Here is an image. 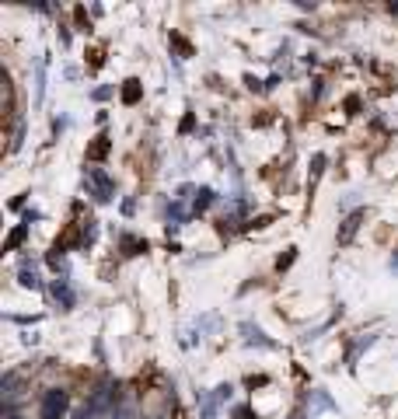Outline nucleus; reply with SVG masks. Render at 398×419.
Masks as SVG:
<instances>
[{"label":"nucleus","mask_w":398,"mask_h":419,"mask_svg":"<svg viewBox=\"0 0 398 419\" xmlns=\"http://www.w3.org/2000/svg\"><path fill=\"white\" fill-rule=\"evenodd\" d=\"M70 409V395L63 388H45L39 402V419H63Z\"/></svg>","instance_id":"f257e3e1"},{"label":"nucleus","mask_w":398,"mask_h":419,"mask_svg":"<svg viewBox=\"0 0 398 419\" xmlns=\"http://www.w3.org/2000/svg\"><path fill=\"white\" fill-rule=\"evenodd\" d=\"M84 182H91V189H95V200H98V203H109V200H112V178H109L102 168H87Z\"/></svg>","instance_id":"f03ea898"},{"label":"nucleus","mask_w":398,"mask_h":419,"mask_svg":"<svg viewBox=\"0 0 398 419\" xmlns=\"http://www.w3.org/2000/svg\"><path fill=\"white\" fill-rule=\"evenodd\" d=\"M360 220H363V210H357V213H350V217L343 220V231L335 234V241H339V245H350V241H353V234H357Z\"/></svg>","instance_id":"7ed1b4c3"},{"label":"nucleus","mask_w":398,"mask_h":419,"mask_svg":"<svg viewBox=\"0 0 398 419\" xmlns=\"http://www.w3.org/2000/svg\"><path fill=\"white\" fill-rule=\"evenodd\" d=\"M53 297L63 304V311H70V308L77 304V297H74V290H70V283H67V280H56V283H53Z\"/></svg>","instance_id":"20e7f679"},{"label":"nucleus","mask_w":398,"mask_h":419,"mask_svg":"<svg viewBox=\"0 0 398 419\" xmlns=\"http://www.w3.org/2000/svg\"><path fill=\"white\" fill-rule=\"evenodd\" d=\"M140 98H144V84L136 81V77H129V81L122 84V102L126 105H136Z\"/></svg>","instance_id":"39448f33"},{"label":"nucleus","mask_w":398,"mask_h":419,"mask_svg":"<svg viewBox=\"0 0 398 419\" xmlns=\"http://www.w3.org/2000/svg\"><path fill=\"white\" fill-rule=\"evenodd\" d=\"M105 154H109V136H95V143L87 147V158L91 161H102Z\"/></svg>","instance_id":"423d86ee"},{"label":"nucleus","mask_w":398,"mask_h":419,"mask_svg":"<svg viewBox=\"0 0 398 419\" xmlns=\"http://www.w3.org/2000/svg\"><path fill=\"white\" fill-rule=\"evenodd\" d=\"M18 276H21V287H32V290H39V287H42L39 273H36V269H32V266H28V262H25V266H21V273H18Z\"/></svg>","instance_id":"0eeeda50"},{"label":"nucleus","mask_w":398,"mask_h":419,"mask_svg":"<svg viewBox=\"0 0 398 419\" xmlns=\"http://www.w3.org/2000/svg\"><path fill=\"white\" fill-rule=\"evenodd\" d=\"M25 238H28V224H21V227H14V231H11V238H7V245H4V249L11 251V249H18V245H21V241H25Z\"/></svg>","instance_id":"6e6552de"},{"label":"nucleus","mask_w":398,"mask_h":419,"mask_svg":"<svg viewBox=\"0 0 398 419\" xmlns=\"http://www.w3.org/2000/svg\"><path fill=\"white\" fill-rule=\"evenodd\" d=\"M199 402H203V416L199 419H217V398L213 395H203Z\"/></svg>","instance_id":"1a4fd4ad"},{"label":"nucleus","mask_w":398,"mask_h":419,"mask_svg":"<svg viewBox=\"0 0 398 419\" xmlns=\"http://www.w3.org/2000/svg\"><path fill=\"white\" fill-rule=\"evenodd\" d=\"M210 203H213V189H199V192H196V203H193V207H196V213H199V210H206Z\"/></svg>","instance_id":"9d476101"},{"label":"nucleus","mask_w":398,"mask_h":419,"mask_svg":"<svg viewBox=\"0 0 398 419\" xmlns=\"http://www.w3.org/2000/svg\"><path fill=\"white\" fill-rule=\"evenodd\" d=\"M294 251H297V249H286V255H283V259L276 262V269H286V266L294 262Z\"/></svg>","instance_id":"9b49d317"},{"label":"nucleus","mask_w":398,"mask_h":419,"mask_svg":"<svg viewBox=\"0 0 398 419\" xmlns=\"http://www.w3.org/2000/svg\"><path fill=\"white\" fill-rule=\"evenodd\" d=\"M235 416H238V419H255V416H252V409H244V406H241V409H235Z\"/></svg>","instance_id":"f8f14e48"},{"label":"nucleus","mask_w":398,"mask_h":419,"mask_svg":"<svg viewBox=\"0 0 398 419\" xmlns=\"http://www.w3.org/2000/svg\"><path fill=\"white\" fill-rule=\"evenodd\" d=\"M392 14H398V4H392Z\"/></svg>","instance_id":"ddd939ff"},{"label":"nucleus","mask_w":398,"mask_h":419,"mask_svg":"<svg viewBox=\"0 0 398 419\" xmlns=\"http://www.w3.org/2000/svg\"><path fill=\"white\" fill-rule=\"evenodd\" d=\"M151 419H161V416H151Z\"/></svg>","instance_id":"4468645a"},{"label":"nucleus","mask_w":398,"mask_h":419,"mask_svg":"<svg viewBox=\"0 0 398 419\" xmlns=\"http://www.w3.org/2000/svg\"><path fill=\"white\" fill-rule=\"evenodd\" d=\"M11 419H18V416H11Z\"/></svg>","instance_id":"2eb2a0df"}]
</instances>
